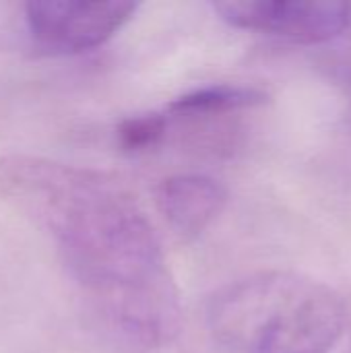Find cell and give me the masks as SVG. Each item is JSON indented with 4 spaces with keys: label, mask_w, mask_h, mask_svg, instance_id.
Instances as JSON below:
<instances>
[{
    "label": "cell",
    "mask_w": 351,
    "mask_h": 353,
    "mask_svg": "<svg viewBox=\"0 0 351 353\" xmlns=\"http://www.w3.org/2000/svg\"><path fill=\"white\" fill-rule=\"evenodd\" d=\"M345 325L339 294L294 271L240 277L207 302V329L230 353H329Z\"/></svg>",
    "instance_id": "cell-2"
},
{
    "label": "cell",
    "mask_w": 351,
    "mask_h": 353,
    "mask_svg": "<svg viewBox=\"0 0 351 353\" xmlns=\"http://www.w3.org/2000/svg\"><path fill=\"white\" fill-rule=\"evenodd\" d=\"M155 205L180 238L192 240L223 213L228 190L205 174H174L155 186Z\"/></svg>",
    "instance_id": "cell-5"
},
{
    "label": "cell",
    "mask_w": 351,
    "mask_h": 353,
    "mask_svg": "<svg viewBox=\"0 0 351 353\" xmlns=\"http://www.w3.org/2000/svg\"><path fill=\"white\" fill-rule=\"evenodd\" d=\"M228 25L300 46L329 43L351 29V2L230 0L213 4Z\"/></svg>",
    "instance_id": "cell-3"
},
{
    "label": "cell",
    "mask_w": 351,
    "mask_h": 353,
    "mask_svg": "<svg viewBox=\"0 0 351 353\" xmlns=\"http://www.w3.org/2000/svg\"><path fill=\"white\" fill-rule=\"evenodd\" d=\"M269 103V93L238 83H215L192 89L166 105L170 118H228L244 116Z\"/></svg>",
    "instance_id": "cell-6"
},
{
    "label": "cell",
    "mask_w": 351,
    "mask_h": 353,
    "mask_svg": "<svg viewBox=\"0 0 351 353\" xmlns=\"http://www.w3.org/2000/svg\"><path fill=\"white\" fill-rule=\"evenodd\" d=\"M116 145L124 153H147L161 147L170 137V122L163 112H147L124 118L116 126Z\"/></svg>",
    "instance_id": "cell-7"
},
{
    "label": "cell",
    "mask_w": 351,
    "mask_h": 353,
    "mask_svg": "<svg viewBox=\"0 0 351 353\" xmlns=\"http://www.w3.org/2000/svg\"><path fill=\"white\" fill-rule=\"evenodd\" d=\"M0 199L48 234L106 321L161 347L180 333V298L151 219L112 176L39 155L0 157Z\"/></svg>",
    "instance_id": "cell-1"
},
{
    "label": "cell",
    "mask_w": 351,
    "mask_h": 353,
    "mask_svg": "<svg viewBox=\"0 0 351 353\" xmlns=\"http://www.w3.org/2000/svg\"><path fill=\"white\" fill-rule=\"evenodd\" d=\"M134 2L37 0L25 6L31 37L46 50L74 54L103 46L137 12Z\"/></svg>",
    "instance_id": "cell-4"
}]
</instances>
